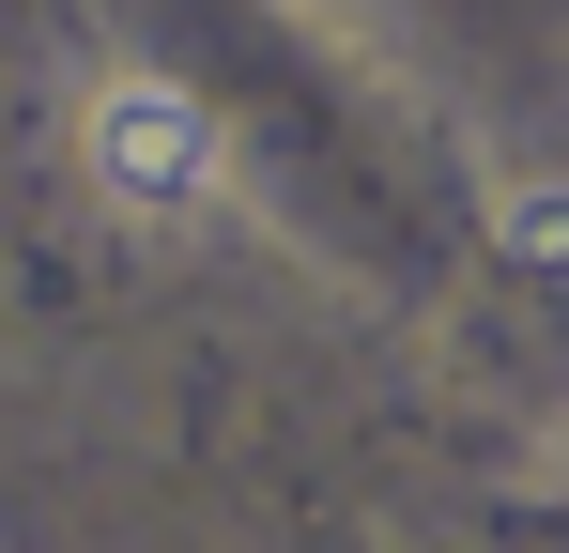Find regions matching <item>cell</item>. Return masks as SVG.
<instances>
[{"label":"cell","instance_id":"cell-2","mask_svg":"<svg viewBox=\"0 0 569 553\" xmlns=\"http://www.w3.org/2000/svg\"><path fill=\"white\" fill-rule=\"evenodd\" d=\"M492 247L523 276H569V184H508V200H492Z\"/></svg>","mask_w":569,"mask_h":553},{"label":"cell","instance_id":"cell-1","mask_svg":"<svg viewBox=\"0 0 569 553\" xmlns=\"http://www.w3.org/2000/svg\"><path fill=\"white\" fill-rule=\"evenodd\" d=\"M78 154H93V184L123 200V215H186V200H216V108L170 78H108L93 92V123H78Z\"/></svg>","mask_w":569,"mask_h":553}]
</instances>
